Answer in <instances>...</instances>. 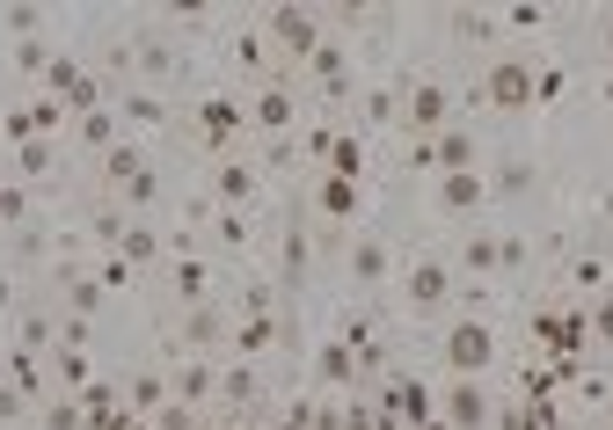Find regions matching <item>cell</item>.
Here are the masks:
<instances>
[{
  "label": "cell",
  "mask_w": 613,
  "mask_h": 430,
  "mask_svg": "<svg viewBox=\"0 0 613 430\" xmlns=\"http://www.w3.org/2000/svg\"><path fill=\"white\" fill-rule=\"evenodd\" d=\"M110 132H118V118H110V110H88V118H81V139L102 146V153H110Z\"/></svg>",
  "instance_id": "cell-21"
},
{
  "label": "cell",
  "mask_w": 613,
  "mask_h": 430,
  "mask_svg": "<svg viewBox=\"0 0 613 430\" xmlns=\"http://www.w3.org/2000/svg\"><path fill=\"white\" fill-rule=\"evenodd\" d=\"M51 168V146L45 139H23V175H45Z\"/></svg>",
  "instance_id": "cell-30"
},
{
  "label": "cell",
  "mask_w": 613,
  "mask_h": 430,
  "mask_svg": "<svg viewBox=\"0 0 613 430\" xmlns=\"http://www.w3.org/2000/svg\"><path fill=\"white\" fill-rule=\"evenodd\" d=\"M132 59H139V73H169L175 66V51L161 45V37H139V45H132Z\"/></svg>",
  "instance_id": "cell-19"
},
{
  "label": "cell",
  "mask_w": 613,
  "mask_h": 430,
  "mask_svg": "<svg viewBox=\"0 0 613 430\" xmlns=\"http://www.w3.org/2000/svg\"><path fill=\"white\" fill-rule=\"evenodd\" d=\"M591 329L613 343V292H599V307H591Z\"/></svg>",
  "instance_id": "cell-34"
},
{
  "label": "cell",
  "mask_w": 613,
  "mask_h": 430,
  "mask_svg": "<svg viewBox=\"0 0 613 430\" xmlns=\"http://www.w3.org/2000/svg\"><path fill=\"white\" fill-rule=\"evenodd\" d=\"M197 132H205V146H212V153H220V146L234 139V132H242V102L205 96V102H197Z\"/></svg>",
  "instance_id": "cell-7"
},
{
  "label": "cell",
  "mask_w": 613,
  "mask_h": 430,
  "mask_svg": "<svg viewBox=\"0 0 613 430\" xmlns=\"http://www.w3.org/2000/svg\"><path fill=\"white\" fill-rule=\"evenodd\" d=\"M212 335H220V314L197 307V314H191V343H212Z\"/></svg>",
  "instance_id": "cell-31"
},
{
  "label": "cell",
  "mask_w": 613,
  "mask_h": 430,
  "mask_svg": "<svg viewBox=\"0 0 613 430\" xmlns=\"http://www.w3.org/2000/svg\"><path fill=\"white\" fill-rule=\"evenodd\" d=\"M23 212H29V197L15 183H0V219H23Z\"/></svg>",
  "instance_id": "cell-32"
},
{
  "label": "cell",
  "mask_w": 613,
  "mask_h": 430,
  "mask_svg": "<svg viewBox=\"0 0 613 430\" xmlns=\"http://www.w3.org/2000/svg\"><path fill=\"white\" fill-rule=\"evenodd\" d=\"M351 372H358V351H351V343H321L315 351V380L321 386H351Z\"/></svg>",
  "instance_id": "cell-9"
},
{
  "label": "cell",
  "mask_w": 613,
  "mask_h": 430,
  "mask_svg": "<svg viewBox=\"0 0 613 430\" xmlns=\"http://www.w3.org/2000/svg\"><path fill=\"white\" fill-rule=\"evenodd\" d=\"M599 45H606V59H613V15H606V23H599Z\"/></svg>",
  "instance_id": "cell-37"
},
{
  "label": "cell",
  "mask_w": 613,
  "mask_h": 430,
  "mask_svg": "<svg viewBox=\"0 0 613 430\" xmlns=\"http://www.w3.org/2000/svg\"><path fill=\"white\" fill-rule=\"evenodd\" d=\"M526 191H534V161H504L490 175V197H526Z\"/></svg>",
  "instance_id": "cell-16"
},
{
  "label": "cell",
  "mask_w": 613,
  "mask_h": 430,
  "mask_svg": "<svg viewBox=\"0 0 613 430\" xmlns=\"http://www.w3.org/2000/svg\"><path fill=\"white\" fill-rule=\"evenodd\" d=\"M23 402H29L23 386H15V380H0V423H15V416H23Z\"/></svg>",
  "instance_id": "cell-29"
},
{
  "label": "cell",
  "mask_w": 613,
  "mask_h": 430,
  "mask_svg": "<svg viewBox=\"0 0 613 430\" xmlns=\"http://www.w3.org/2000/svg\"><path fill=\"white\" fill-rule=\"evenodd\" d=\"M37 29H45V8H8V37H37Z\"/></svg>",
  "instance_id": "cell-24"
},
{
  "label": "cell",
  "mask_w": 613,
  "mask_h": 430,
  "mask_svg": "<svg viewBox=\"0 0 613 430\" xmlns=\"http://www.w3.org/2000/svg\"><path fill=\"white\" fill-rule=\"evenodd\" d=\"M461 270H475V278L504 270V234H475V241H461Z\"/></svg>",
  "instance_id": "cell-11"
},
{
  "label": "cell",
  "mask_w": 613,
  "mask_h": 430,
  "mask_svg": "<svg viewBox=\"0 0 613 430\" xmlns=\"http://www.w3.org/2000/svg\"><path fill=\"white\" fill-rule=\"evenodd\" d=\"M445 430H482L490 423V394L475 380H453V394H445V416H439Z\"/></svg>",
  "instance_id": "cell-6"
},
{
  "label": "cell",
  "mask_w": 613,
  "mask_h": 430,
  "mask_svg": "<svg viewBox=\"0 0 613 430\" xmlns=\"http://www.w3.org/2000/svg\"><path fill=\"white\" fill-rule=\"evenodd\" d=\"M124 263H154V256H161V234H154V226H124Z\"/></svg>",
  "instance_id": "cell-18"
},
{
  "label": "cell",
  "mask_w": 613,
  "mask_h": 430,
  "mask_svg": "<svg viewBox=\"0 0 613 430\" xmlns=\"http://www.w3.org/2000/svg\"><path fill=\"white\" fill-rule=\"evenodd\" d=\"M299 270H307V241L293 234V241H285V278H299Z\"/></svg>",
  "instance_id": "cell-35"
},
{
  "label": "cell",
  "mask_w": 613,
  "mask_h": 430,
  "mask_svg": "<svg viewBox=\"0 0 613 430\" xmlns=\"http://www.w3.org/2000/svg\"><path fill=\"white\" fill-rule=\"evenodd\" d=\"M212 234H220L226 248H242V241H248V219L242 212H220V219H212Z\"/></svg>",
  "instance_id": "cell-26"
},
{
  "label": "cell",
  "mask_w": 613,
  "mask_h": 430,
  "mask_svg": "<svg viewBox=\"0 0 613 430\" xmlns=\"http://www.w3.org/2000/svg\"><path fill=\"white\" fill-rule=\"evenodd\" d=\"M45 335H51V321H45V314H29V321H23V351H37Z\"/></svg>",
  "instance_id": "cell-36"
},
{
  "label": "cell",
  "mask_w": 613,
  "mask_h": 430,
  "mask_svg": "<svg viewBox=\"0 0 613 430\" xmlns=\"http://www.w3.org/2000/svg\"><path fill=\"white\" fill-rule=\"evenodd\" d=\"M351 278H358V285H380V278H388V241H358V248H351Z\"/></svg>",
  "instance_id": "cell-13"
},
{
  "label": "cell",
  "mask_w": 613,
  "mask_h": 430,
  "mask_svg": "<svg viewBox=\"0 0 613 430\" xmlns=\"http://www.w3.org/2000/svg\"><path fill=\"white\" fill-rule=\"evenodd\" d=\"M124 118L139 124V132H154V124L169 118V110H161V102H154V96H132V102H124Z\"/></svg>",
  "instance_id": "cell-25"
},
{
  "label": "cell",
  "mask_w": 613,
  "mask_h": 430,
  "mask_svg": "<svg viewBox=\"0 0 613 430\" xmlns=\"http://www.w3.org/2000/svg\"><path fill=\"white\" fill-rule=\"evenodd\" d=\"M212 191H220V205H248V197H256V168H248V161H220Z\"/></svg>",
  "instance_id": "cell-12"
},
{
  "label": "cell",
  "mask_w": 613,
  "mask_h": 430,
  "mask_svg": "<svg viewBox=\"0 0 613 430\" xmlns=\"http://www.w3.org/2000/svg\"><path fill=\"white\" fill-rule=\"evenodd\" d=\"M102 175H124V183L147 175V168H139V146H110V153H102Z\"/></svg>",
  "instance_id": "cell-20"
},
{
  "label": "cell",
  "mask_w": 613,
  "mask_h": 430,
  "mask_svg": "<svg viewBox=\"0 0 613 430\" xmlns=\"http://www.w3.org/2000/svg\"><path fill=\"white\" fill-rule=\"evenodd\" d=\"M431 161H439V175H461V168H475V139H467L461 124H445L439 146H431Z\"/></svg>",
  "instance_id": "cell-10"
},
{
  "label": "cell",
  "mask_w": 613,
  "mask_h": 430,
  "mask_svg": "<svg viewBox=\"0 0 613 430\" xmlns=\"http://www.w3.org/2000/svg\"><path fill=\"white\" fill-rule=\"evenodd\" d=\"M66 292H74V314H96L102 307V278H66Z\"/></svg>",
  "instance_id": "cell-23"
},
{
  "label": "cell",
  "mask_w": 613,
  "mask_h": 430,
  "mask_svg": "<svg viewBox=\"0 0 613 430\" xmlns=\"http://www.w3.org/2000/svg\"><path fill=\"white\" fill-rule=\"evenodd\" d=\"M175 285H183V299H205V270L183 263V270H175Z\"/></svg>",
  "instance_id": "cell-33"
},
{
  "label": "cell",
  "mask_w": 613,
  "mask_h": 430,
  "mask_svg": "<svg viewBox=\"0 0 613 430\" xmlns=\"http://www.w3.org/2000/svg\"><path fill=\"white\" fill-rule=\"evenodd\" d=\"M256 124H263V132H285V124H293V96H285V88H263V96H256Z\"/></svg>",
  "instance_id": "cell-15"
},
{
  "label": "cell",
  "mask_w": 613,
  "mask_h": 430,
  "mask_svg": "<svg viewBox=\"0 0 613 430\" xmlns=\"http://www.w3.org/2000/svg\"><path fill=\"white\" fill-rule=\"evenodd\" d=\"M490 102L496 110H526V102H534V66H526V59H496L490 66Z\"/></svg>",
  "instance_id": "cell-5"
},
{
  "label": "cell",
  "mask_w": 613,
  "mask_h": 430,
  "mask_svg": "<svg viewBox=\"0 0 613 430\" xmlns=\"http://www.w3.org/2000/svg\"><path fill=\"white\" fill-rule=\"evenodd\" d=\"M124 197H132V205H154V197H161V175H154V168H147V175H132Z\"/></svg>",
  "instance_id": "cell-27"
},
{
  "label": "cell",
  "mask_w": 613,
  "mask_h": 430,
  "mask_svg": "<svg viewBox=\"0 0 613 430\" xmlns=\"http://www.w3.org/2000/svg\"><path fill=\"white\" fill-rule=\"evenodd\" d=\"M307 66L321 73V88H329V96H344L351 88V66H344V45H321L315 59H307Z\"/></svg>",
  "instance_id": "cell-14"
},
{
  "label": "cell",
  "mask_w": 613,
  "mask_h": 430,
  "mask_svg": "<svg viewBox=\"0 0 613 430\" xmlns=\"http://www.w3.org/2000/svg\"><path fill=\"white\" fill-rule=\"evenodd\" d=\"M402 299H409V314H439L445 299H453V270H445V256H417L409 278H402Z\"/></svg>",
  "instance_id": "cell-2"
},
{
  "label": "cell",
  "mask_w": 613,
  "mask_h": 430,
  "mask_svg": "<svg viewBox=\"0 0 613 430\" xmlns=\"http://www.w3.org/2000/svg\"><path fill=\"white\" fill-rule=\"evenodd\" d=\"M402 118H409V132L439 139L445 124H453V96H445L439 81H417V88H409V110H402Z\"/></svg>",
  "instance_id": "cell-4"
},
{
  "label": "cell",
  "mask_w": 613,
  "mask_h": 430,
  "mask_svg": "<svg viewBox=\"0 0 613 430\" xmlns=\"http://www.w3.org/2000/svg\"><path fill=\"white\" fill-rule=\"evenodd\" d=\"M45 423H51V430H81V423H88V416H81L74 402H51V408H45Z\"/></svg>",
  "instance_id": "cell-28"
},
{
  "label": "cell",
  "mask_w": 613,
  "mask_h": 430,
  "mask_svg": "<svg viewBox=\"0 0 613 430\" xmlns=\"http://www.w3.org/2000/svg\"><path fill=\"white\" fill-rule=\"evenodd\" d=\"M321 212H329V219H351V212H358V183L329 175V183H321Z\"/></svg>",
  "instance_id": "cell-17"
},
{
  "label": "cell",
  "mask_w": 613,
  "mask_h": 430,
  "mask_svg": "<svg viewBox=\"0 0 613 430\" xmlns=\"http://www.w3.org/2000/svg\"><path fill=\"white\" fill-rule=\"evenodd\" d=\"M329 168H336V175H358V139H336V132H329Z\"/></svg>",
  "instance_id": "cell-22"
},
{
  "label": "cell",
  "mask_w": 613,
  "mask_h": 430,
  "mask_svg": "<svg viewBox=\"0 0 613 430\" xmlns=\"http://www.w3.org/2000/svg\"><path fill=\"white\" fill-rule=\"evenodd\" d=\"M490 358H496L490 321H475V314H467V321H453V329H445V365H453L461 380H475V372H482Z\"/></svg>",
  "instance_id": "cell-1"
},
{
  "label": "cell",
  "mask_w": 613,
  "mask_h": 430,
  "mask_svg": "<svg viewBox=\"0 0 613 430\" xmlns=\"http://www.w3.org/2000/svg\"><path fill=\"white\" fill-rule=\"evenodd\" d=\"M270 37L293 51V59H315L321 51V15H307V8H270Z\"/></svg>",
  "instance_id": "cell-3"
},
{
  "label": "cell",
  "mask_w": 613,
  "mask_h": 430,
  "mask_svg": "<svg viewBox=\"0 0 613 430\" xmlns=\"http://www.w3.org/2000/svg\"><path fill=\"white\" fill-rule=\"evenodd\" d=\"M439 212H475L482 197H490V175H475V168H461V175H439Z\"/></svg>",
  "instance_id": "cell-8"
}]
</instances>
